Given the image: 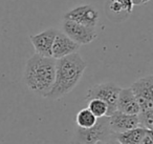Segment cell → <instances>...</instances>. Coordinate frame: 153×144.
Returning <instances> with one entry per match:
<instances>
[{
    "instance_id": "6da1fadb",
    "label": "cell",
    "mask_w": 153,
    "mask_h": 144,
    "mask_svg": "<svg viewBox=\"0 0 153 144\" xmlns=\"http://www.w3.org/2000/svg\"><path fill=\"white\" fill-rule=\"evenodd\" d=\"M86 68V62L79 53L57 59L55 81L45 98L49 100H58L69 94L79 84Z\"/></svg>"
},
{
    "instance_id": "7a4b0ae2",
    "label": "cell",
    "mask_w": 153,
    "mask_h": 144,
    "mask_svg": "<svg viewBox=\"0 0 153 144\" xmlns=\"http://www.w3.org/2000/svg\"><path fill=\"white\" fill-rule=\"evenodd\" d=\"M56 60L34 54L26 61L24 68V83L32 93L46 97L55 81Z\"/></svg>"
},
{
    "instance_id": "3957f363",
    "label": "cell",
    "mask_w": 153,
    "mask_h": 144,
    "mask_svg": "<svg viewBox=\"0 0 153 144\" xmlns=\"http://www.w3.org/2000/svg\"><path fill=\"white\" fill-rule=\"evenodd\" d=\"M115 134L109 125V117L98 118L96 124L90 128H80L76 126L71 144H96L99 141L115 139Z\"/></svg>"
},
{
    "instance_id": "277c9868",
    "label": "cell",
    "mask_w": 153,
    "mask_h": 144,
    "mask_svg": "<svg viewBox=\"0 0 153 144\" xmlns=\"http://www.w3.org/2000/svg\"><path fill=\"white\" fill-rule=\"evenodd\" d=\"M120 91H121V87L117 83L105 82L90 87L86 94V98L88 100L100 99L104 101L108 106L107 116H110L113 112L117 110V101Z\"/></svg>"
},
{
    "instance_id": "5b68a950",
    "label": "cell",
    "mask_w": 153,
    "mask_h": 144,
    "mask_svg": "<svg viewBox=\"0 0 153 144\" xmlns=\"http://www.w3.org/2000/svg\"><path fill=\"white\" fill-rule=\"evenodd\" d=\"M131 91L140 106V112L153 110V75L134 81Z\"/></svg>"
},
{
    "instance_id": "8992f818",
    "label": "cell",
    "mask_w": 153,
    "mask_h": 144,
    "mask_svg": "<svg viewBox=\"0 0 153 144\" xmlns=\"http://www.w3.org/2000/svg\"><path fill=\"white\" fill-rule=\"evenodd\" d=\"M62 28L64 34L79 45L89 44L98 36L96 28L82 26L70 20H64Z\"/></svg>"
},
{
    "instance_id": "52a82bcc",
    "label": "cell",
    "mask_w": 153,
    "mask_h": 144,
    "mask_svg": "<svg viewBox=\"0 0 153 144\" xmlns=\"http://www.w3.org/2000/svg\"><path fill=\"white\" fill-rule=\"evenodd\" d=\"M63 18L64 20H70V21L76 22L82 26L96 28L99 22L100 14L98 10L92 5L83 4L68 11L67 13H65Z\"/></svg>"
},
{
    "instance_id": "ba28073f",
    "label": "cell",
    "mask_w": 153,
    "mask_h": 144,
    "mask_svg": "<svg viewBox=\"0 0 153 144\" xmlns=\"http://www.w3.org/2000/svg\"><path fill=\"white\" fill-rule=\"evenodd\" d=\"M58 33L57 28H48L36 35H30V39L36 54L43 57H51V47Z\"/></svg>"
},
{
    "instance_id": "9c48e42d",
    "label": "cell",
    "mask_w": 153,
    "mask_h": 144,
    "mask_svg": "<svg viewBox=\"0 0 153 144\" xmlns=\"http://www.w3.org/2000/svg\"><path fill=\"white\" fill-rule=\"evenodd\" d=\"M80 46L81 45L68 38L63 32L58 31L55 40H53V47H51V58L57 60L66 57L68 55H71V54L79 53Z\"/></svg>"
},
{
    "instance_id": "30bf717a",
    "label": "cell",
    "mask_w": 153,
    "mask_h": 144,
    "mask_svg": "<svg viewBox=\"0 0 153 144\" xmlns=\"http://www.w3.org/2000/svg\"><path fill=\"white\" fill-rule=\"evenodd\" d=\"M109 117V125L114 134L124 133L138 126L137 115H127L115 110Z\"/></svg>"
},
{
    "instance_id": "8fae6325",
    "label": "cell",
    "mask_w": 153,
    "mask_h": 144,
    "mask_svg": "<svg viewBox=\"0 0 153 144\" xmlns=\"http://www.w3.org/2000/svg\"><path fill=\"white\" fill-rule=\"evenodd\" d=\"M117 110L127 115H137L140 112V106L130 87L121 88L117 96Z\"/></svg>"
},
{
    "instance_id": "7c38bea8",
    "label": "cell",
    "mask_w": 153,
    "mask_h": 144,
    "mask_svg": "<svg viewBox=\"0 0 153 144\" xmlns=\"http://www.w3.org/2000/svg\"><path fill=\"white\" fill-rule=\"evenodd\" d=\"M133 3L131 0H108L106 5L107 16L109 19H112L113 16L125 15V17H129L133 10Z\"/></svg>"
},
{
    "instance_id": "4fadbf2b",
    "label": "cell",
    "mask_w": 153,
    "mask_h": 144,
    "mask_svg": "<svg viewBox=\"0 0 153 144\" xmlns=\"http://www.w3.org/2000/svg\"><path fill=\"white\" fill-rule=\"evenodd\" d=\"M148 131L149 130L142 127H136L124 133L115 134L114 138L121 144H140V142Z\"/></svg>"
},
{
    "instance_id": "5bb4252c",
    "label": "cell",
    "mask_w": 153,
    "mask_h": 144,
    "mask_svg": "<svg viewBox=\"0 0 153 144\" xmlns=\"http://www.w3.org/2000/svg\"><path fill=\"white\" fill-rule=\"evenodd\" d=\"M97 118L88 108H83L79 110L76 117V124L80 128H90L96 124Z\"/></svg>"
},
{
    "instance_id": "9a60e30c",
    "label": "cell",
    "mask_w": 153,
    "mask_h": 144,
    "mask_svg": "<svg viewBox=\"0 0 153 144\" xmlns=\"http://www.w3.org/2000/svg\"><path fill=\"white\" fill-rule=\"evenodd\" d=\"M88 110L97 117V118H101V117L107 116L108 114V106L104 101L100 99H91L89 100L88 103Z\"/></svg>"
},
{
    "instance_id": "2e32d148",
    "label": "cell",
    "mask_w": 153,
    "mask_h": 144,
    "mask_svg": "<svg viewBox=\"0 0 153 144\" xmlns=\"http://www.w3.org/2000/svg\"><path fill=\"white\" fill-rule=\"evenodd\" d=\"M138 126L147 130L153 129V110H143L137 114Z\"/></svg>"
},
{
    "instance_id": "e0dca14e",
    "label": "cell",
    "mask_w": 153,
    "mask_h": 144,
    "mask_svg": "<svg viewBox=\"0 0 153 144\" xmlns=\"http://www.w3.org/2000/svg\"><path fill=\"white\" fill-rule=\"evenodd\" d=\"M140 144H153L152 140V130H149L148 133L145 135V137L142 139V141L140 142Z\"/></svg>"
},
{
    "instance_id": "ac0fdd59",
    "label": "cell",
    "mask_w": 153,
    "mask_h": 144,
    "mask_svg": "<svg viewBox=\"0 0 153 144\" xmlns=\"http://www.w3.org/2000/svg\"><path fill=\"white\" fill-rule=\"evenodd\" d=\"M96 144H121L117 139H110L107 140V141H99Z\"/></svg>"
},
{
    "instance_id": "d6986e66",
    "label": "cell",
    "mask_w": 153,
    "mask_h": 144,
    "mask_svg": "<svg viewBox=\"0 0 153 144\" xmlns=\"http://www.w3.org/2000/svg\"><path fill=\"white\" fill-rule=\"evenodd\" d=\"M133 5H140L142 4V0H131Z\"/></svg>"
},
{
    "instance_id": "ffe728a7",
    "label": "cell",
    "mask_w": 153,
    "mask_h": 144,
    "mask_svg": "<svg viewBox=\"0 0 153 144\" xmlns=\"http://www.w3.org/2000/svg\"><path fill=\"white\" fill-rule=\"evenodd\" d=\"M150 0H142V4H144V3H147V2H149Z\"/></svg>"
}]
</instances>
